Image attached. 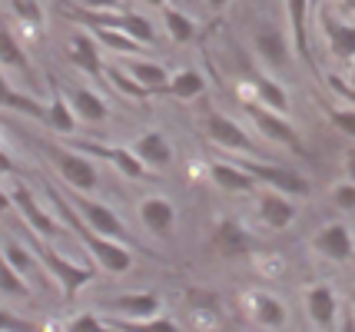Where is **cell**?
Wrapping results in <instances>:
<instances>
[{
	"instance_id": "obj_1",
	"label": "cell",
	"mask_w": 355,
	"mask_h": 332,
	"mask_svg": "<svg viewBox=\"0 0 355 332\" xmlns=\"http://www.w3.org/2000/svg\"><path fill=\"white\" fill-rule=\"evenodd\" d=\"M46 200L60 213V220L67 222V229H70L73 236H80V243L87 246V253L93 256V263H100V266L107 269V272H113V276H123L126 269L133 266L130 246H123V243H116V239L96 233L93 226H87V222L80 220V213L73 209V203L63 196V190H53V183H46Z\"/></svg>"
},
{
	"instance_id": "obj_2",
	"label": "cell",
	"mask_w": 355,
	"mask_h": 332,
	"mask_svg": "<svg viewBox=\"0 0 355 332\" xmlns=\"http://www.w3.org/2000/svg\"><path fill=\"white\" fill-rule=\"evenodd\" d=\"M27 246L33 250V256L44 263V269L57 279V286H60L63 299H73L80 289L87 283H93V276H96V269L90 266V263H73V259H67V256H60L53 246H46L44 236H37V233H27Z\"/></svg>"
},
{
	"instance_id": "obj_3",
	"label": "cell",
	"mask_w": 355,
	"mask_h": 332,
	"mask_svg": "<svg viewBox=\"0 0 355 332\" xmlns=\"http://www.w3.org/2000/svg\"><path fill=\"white\" fill-rule=\"evenodd\" d=\"M57 7L63 10V17L80 20V27H110V30H123L139 44H153L156 30L146 17L139 14H123V10H90V7H77L73 0H57Z\"/></svg>"
},
{
	"instance_id": "obj_4",
	"label": "cell",
	"mask_w": 355,
	"mask_h": 332,
	"mask_svg": "<svg viewBox=\"0 0 355 332\" xmlns=\"http://www.w3.org/2000/svg\"><path fill=\"white\" fill-rule=\"evenodd\" d=\"M70 203H73V209L80 213V220L87 222V226H93L96 233H103V236H110V239H116V243H123V246H130L133 243V250H139V253H146V256H153L143 243H139L130 229L123 226V220L110 209V206H103V203H96V200H87V196H80V190H70V193H63Z\"/></svg>"
},
{
	"instance_id": "obj_5",
	"label": "cell",
	"mask_w": 355,
	"mask_h": 332,
	"mask_svg": "<svg viewBox=\"0 0 355 332\" xmlns=\"http://www.w3.org/2000/svg\"><path fill=\"white\" fill-rule=\"evenodd\" d=\"M31 143L60 170V176L73 190H80V193L96 190V170H93V163L80 150H73V146L63 150V146H53V143H46V140H33V137H31Z\"/></svg>"
},
{
	"instance_id": "obj_6",
	"label": "cell",
	"mask_w": 355,
	"mask_h": 332,
	"mask_svg": "<svg viewBox=\"0 0 355 332\" xmlns=\"http://www.w3.org/2000/svg\"><path fill=\"white\" fill-rule=\"evenodd\" d=\"M206 133H209V140L219 143V146H226V150L246 153V157H263V146L252 140L236 120L223 116V113H209V116H206Z\"/></svg>"
},
{
	"instance_id": "obj_7",
	"label": "cell",
	"mask_w": 355,
	"mask_h": 332,
	"mask_svg": "<svg viewBox=\"0 0 355 332\" xmlns=\"http://www.w3.org/2000/svg\"><path fill=\"white\" fill-rule=\"evenodd\" d=\"M239 166L256 176V183H266V186H272L276 193H286V196H309V183L299 173L286 170V166H272V163H259V159H239Z\"/></svg>"
},
{
	"instance_id": "obj_8",
	"label": "cell",
	"mask_w": 355,
	"mask_h": 332,
	"mask_svg": "<svg viewBox=\"0 0 355 332\" xmlns=\"http://www.w3.org/2000/svg\"><path fill=\"white\" fill-rule=\"evenodd\" d=\"M246 113H249V120L263 130L269 140L282 143V146H289V150H295V153H306V146H302V140H299L295 127L289 123V120H282V113L269 110V107H259V103H246Z\"/></svg>"
},
{
	"instance_id": "obj_9",
	"label": "cell",
	"mask_w": 355,
	"mask_h": 332,
	"mask_svg": "<svg viewBox=\"0 0 355 332\" xmlns=\"http://www.w3.org/2000/svg\"><path fill=\"white\" fill-rule=\"evenodd\" d=\"M70 146L80 150L83 157L110 159V163H113L123 176H133V180H143V176H146V163H143L133 150H123V146H107V143H90V140H73Z\"/></svg>"
},
{
	"instance_id": "obj_10",
	"label": "cell",
	"mask_w": 355,
	"mask_h": 332,
	"mask_svg": "<svg viewBox=\"0 0 355 332\" xmlns=\"http://www.w3.org/2000/svg\"><path fill=\"white\" fill-rule=\"evenodd\" d=\"M10 200H14V209L27 220V226H31L37 236H44V239H57L63 236L67 229H60L57 222H53V216H46L44 209H40V203L33 200V193L24 186V183H17V186H10Z\"/></svg>"
},
{
	"instance_id": "obj_11",
	"label": "cell",
	"mask_w": 355,
	"mask_h": 332,
	"mask_svg": "<svg viewBox=\"0 0 355 332\" xmlns=\"http://www.w3.org/2000/svg\"><path fill=\"white\" fill-rule=\"evenodd\" d=\"M312 250L332 263H349L355 256V239H352V229L345 222H329L325 229L315 233L312 239Z\"/></svg>"
},
{
	"instance_id": "obj_12",
	"label": "cell",
	"mask_w": 355,
	"mask_h": 332,
	"mask_svg": "<svg viewBox=\"0 0 355 332\" xmlns=\"http://www.w3.org/2000/svg\"><path fill=\"white\" fill-rule=\"evenodd\" d=\"M67 60L83 70L87 77H93L96 83H107V70H103V53H100V44H96V37L93 33H73V40H70V50H67Z\"/></svg>"
},
{
	"instance_id": "obj_13",
	"label": "cell",
	"mask_w": 355,
	"mask_h": 332,
	"mask_svg": "<svg viewBox=\"0 0 355 332\" xmlns=\"http://www.w3.org/2000/svg\"><path fill=\"white\" fill-rule=\"evenodd\" d=\"M319 20H322V30H325V37H329L332 57H336V60H355V24L339 20V17L329 14V10H322Z\"/></svg>"
},
{
	"instance_id": "obj_14",
	"label": "cell",
	"mask_w": 355,
	"mask_h": 332,
	"mask_svg": "<svg viewBox=\"0 0 355 332\" xmlns=\"http://www.w3.org/2000/svg\"><path fill=\"white\" fill-rule=\"evenodd\" d=\"M306 309H309V319L319 326V329H332L336 326V316H339V299L332 292V286H309L306 289Z\"/></svg>"
},
{
	"instance_id": "obj_15",
	"label": "cell",
	"mask_w": 355,
	"mask_h": 332,
	"mask_svg": "<svg viewBox=\"0 0 355 332\" xmlns=\"http://www.w3.org/2000/svg\"><path fill=\"white\" fill-rule=\"evenodd\" d=\"M107 313H120L126 319H153L159 316V296L156 292H123L116 299L103 302Z\"/></svg>"
},
{
	"instance_id": "obj_16",
	"label": "cell",
	"mask_w": 355,
	"mask_h": 332,
	"mask_svg": "<svg viewBox=\"0 0 355 332\" xmlns=\"http://www.w3.org/2000/svg\"><path fill=\"white\" fill-rule=\"evenodd\" d=\"M309 10H312L309 0H286V17H289V27H293L295 53L319 73V67L312 64V53H309Z\"/></svg>"
},
{
	"instance_id": "obj_17",
	"label": "cell",
	"mask_w": 355,
	"mask_h": 332,
	"mask_svg": "<svg viewBox=\"0 0 355 332\" xmlns=\"http://www.w3.org/2000/svg\"><path fill=\"white\" fill-rule=\"evenodd\" d=\"M139 220H143V226H146L153 236H170L173 222H176V209H173V203L163 200V196H146V200L139 203Z\"/></svg>"
},
{
	"instance_id": "obj_18",
	"label": "cell",
	"mask_w": 355,
	"mask_h": 332,
	"mask_svg": "<svg viewBox=\"0 0 355 332\" xmlns=\"http://www.w3.org/2000/svg\"><path fill=\"white\" fill-rule=\"evenodd\" d=\"M295 203L286 196V193H276V190H269L259 200V216H263V222L269 226V229H286V226H293L295 220Z\"/></svg>"
},
{
	"instance_id": "obj_19",
	"label": "cell",
	"mask_w": 355,
	"mask_h": 332,
	"mask_svg": "<svg viewBox=\"0 0 355 332\" xmlns=\"http://www.w3.org/2000/svg\"><path fill=\"white\" fill-rule=\"evenodd\" d=\"M213 243H216V250L223 256H246L252 246H256V239L249 236V229H243L236 220H223L216 226V233H213Z\"/></svg>"
},
{
	"instance_id": "obj_20",
	"label": "cell",
	"mask_w": 355,
	"mask_h": 332,
	"mask_svg": "<svg viewBox=\"0 0 355 332\" xmlns=\"http://www.w3.org/2000/svg\"><path fill=\"white\" fill-rule=\"evenodd\" d=\"M67 103H70V110L77 113V120H87V123H100V120H107V100L100 94H93L87 87H73V90H67Z\"/></svg>"
},
{
	"instance_id": "obj_21",
	"label": "cell",
	"mask_w": 355,
	"mask_h": 332,
	"mask_svg": "<svg viewBox=\"0 0 355 332\" xmlns=\"http://www.w3.org/2000/svg\"><path fill=\"white\" fill-rule=\"evenodd\" d=\"M213 183H216L219 190L226 193H252L259 183H256V176L243 170L239 163H213Z\"/></svg>"
},
{
	"instance_id": "obj_22",
	"label": "cell",
	"mask_w": 355,
	"mask_h": 332,
	"mask_svg": "<svg viewBox=\"0 0 355 332\" xmlns=\"http://www.w3.org/2000/svg\"><path fill=\"white\" fill-rule=\"evenodd\" d=\"M133 153H137L146 166H170L173 163V146L170 140L159 133V130H150V133H143L133 146Z\"/></svg>"
},
{
	"instance_id": "obj_23",
	"label": "cell",
	"mask_w": 355,
	"mask_h": 332,
	"mask_svg": "<svg viewBox=\"0 0 355 332\" xmlns=\"http://www.w3.org/2000/svg\"><path fill=\"white\" fill-rule=\"evenodd\" d=\"M0 107H7V110H17V113H27L33 120H46V103H40L37 96H31L27 90H14L7 80L0 77Z\"/></svg>"
},
{
	"instance_id": "obj_24",
	"label": "cell",
	"mask_w": 355,
	"mask_h": 332,
	"mask_svg": "<svg viewBox=\"0 0 355 332\" xmlns=\"http://www.w3.org/2000/svg\"><path fill=\"white\" fill-rule=\"evenodd\" d=\"M206 90V80L196 70H180V73H170V80L156 90L159 96H173V100H193Z\"/></svg>"
},
{
	"instance_id": "obj_25",
	"label": "cell",
	"mask_w": 355,
	"mask_h": 332,
	"mask_svg": "<svg viewBox=\"0 0 355 332\" xmlns=\"http://www.w3.org/2000/svg\"><path fill=\"white\" fill-rule=\"evenodd\" d=\"M0 67H10V70H20L27 80H33V67L27 60V53L24 47L17 44V37L10 33V27L3 24V17H0Z\"/></svg>"
},
{
	"instance_id": "obj_26",
	"label": "cell",
	"mask_w": 355,
	"mask_h": 332,
	"mask_svg": "<svg viewBox=\"0 0 355 332\" xmlns=\"http://www.w3.org/2000/svg\"><path fill=\"white\" fill-rule=\"evenodd\" d=\"M256 50L269 67H286V57H289V44H286V33L279 27H266V30L256 33Z\"/></svg>"
},
{
	"instance_id": "obj_27",
	"label": "cell",
	"mask_w": 355,
	"mask_h": 332,
	"mask_svg": "<svg viewBox=\"0 0 355 332\" xmlns=\"http://www.w3.org/2000/svg\"><path fill=\"white\" fill-rule=\"evenodd\" d=\"M249 313H252V319L259 326H269V329H282L286 326V306L276 296H269V292H256L249 299Z\"/></svg>"
},
{
	"instance_id": "obj_28",
	"label": "cell",
	"mask_w": 355,
	"mask_h": 332,
	"mask_svg": "<svg viewBox=\"0 0 355 332\" xmlns=\"http://www.w3.org/2000/svg\"><path fill=\"white\" fill-rule=\"evenodd\" d=\"M126 73L137 80V83H143L150 94H156L166 80H170V73H166V67L163 64H153V60H130L126 64Z\"/></svg>"
},
{
	"instance_id": "obj_29",
	"label": "cell",
	"mask_w": 355,
	"mask_h": 332,
	"mask_svg": "<svg viewBox=\"0 0 355 332\" xmlns=\"http://www.w3.org/2000/svg\"><path fill=\"white\" fill-rule=\"evenodd\" d=\"M44 127H50L53 133H73V130H77V113L70 110V103H67L60 94H53V100L46 103Z\"/></svg>"
},
{
	"instance_id": "obj_30",
	"label": "cell",
	"mask_w": 355,
	"mask_h": 332,
	"mask_svg": "<svg viewBox=\"0 0 355 332\" xmlns=\"http://www.w3.org/2000/svg\"><path fill=\"white\" fill-rule=\"evenodd\" d=\"M3 253H7V259L14 263V269L20 272V276H24V279H27V272H31V276H37V279L50 276V272L44 269V263H40V259L33 256L31 246H20V243H7V250H3Z\"/></svg>"
},
{
	"instance_id": "obj_31",
	"label": "cell",
	"mask_w": 355,
	"mask_h": 332,
	"mask_svg": "<svg viewBox=\"0 0 355 332\" xmlns=\"http://www.w3.org/2000/svg\"><path fill=\"white\" fill-rule=\"evenodd\" d=\"M163 24H166V30L176 44H189L193 37H196V20L193 17H186L183 10H176V7H163Z\"/></svg>"
},
{
	"instance_id": "obj_32",
	"label": "cell",
	"mask_w": 355,
	"mask_h": 332,
	"mask_svg": "<svg viewBox=\"0 0 355 332\" xmlns=\"http://www.w3.org/2000/svg\"><path fill=\"white\" fill-rule=\"evenodd\" d=\"M90 33L96 37V40H100V44H107L110 50H116V53H143V47H146V44L133 40L130 33L110 30V27H90Z\"/></svg>"
},
{
	"instance_id": "obj_33",
	"label": "cell",
	"mask_w": 355,
	"mask_h": 332,
	"mask_svg": "<svg viewBox=\"0 0 355 332\" xmlns=\"http://www.w3.org/2000/svg\"><path fill=\"white\" fill-rule=\"evenodd\" d=\"M113 329L120 332H180L173 319L153 316V319H113Z\"/></svg>"
},
{
	"instance_id": "obj_34",
	"label": "cell",
	"mask_w": 355,
	"mask_h": 332,
	"mask_svg": "<svg viewBox=\"0 0 355 332\" xmlns=\"http://www.w3.org/2000/svg\"><path fill=\"white\" fill-rule=\"evenodd\" d=\"M256 94H259V100H263L269 110H276V113L289 110V94L272 77H256Z\"/></svg>"
},
{
	"instance_id": "obj_35",
	"label": "cell",
	"mask_w": 355,
	"mask_h": 332,
	"mask_svg": "<svg viewBox=\"0 0 355 332\" xmlns=\"http://www.w3.org/2000/svg\"><path fill=\"white\" fill-rule=\"evenodd\" d=\"M107 83H113V87L123 96H130V100H150V96H153L143 83H137V80L130 77L126 70H120V67H107Z\"/></svg>"
},
{
	"instance_id": "obj_36",
	"label": "cell",
	"mask_w": 355,
	"mask_h": 332,
	"mask_svg": "<svg viewBox=\"0 0 355 332\" xmlns=\"http://www.w3.org/2000/svg\"><path fill=\"white\" fill-rule=\"evenodd\" d=\"M0 292H7V296H27V292H31L27 279L14 269V263L7 259V253H0Z\"/></svg>"
},
{
	"instance_id": "obj_37",
	"label": "cell",
	"mask_w": 355,
	"mask_h": 332,
	"mask_svg": "<svg viewBox=\"0 0 355 332\" xmlns=\"http://www.w3.org/2000/svg\"><path fill=\"white\" fill-rule=\"evenodd\" d=\"M67 332H120L113 326H103V319H96L93 313H77L67 322Z\"/></svg>"
},
{
	"instance_id": "obj_38",
	"label": "cell",
	"mask_w": 355,
	"mask_h": 332,
	"mask_svg": "<svg viewBox=\"0 0 355 332\" xmlns=\"http://www.w3.org/2000/svg\"><path fill=\"white\" fill-rule=\"evenodd\" d=\"M10 7H14V14L24 20V24H31V27H44V10H40V3L37 0H10Z\"/></svg>"
},
{
	"instance_id": "obj_39",
	"label": "cell",
	"mask_w": 355,
	"mask_h": 332,
	"mask_svg": "<svg viewBox=\"0 0 355 332\" xmlns=\"http://www.w3.org/2000/svg\"><path fill=\"white\" fill-rule=\"evenodd\" d=\"M0 332H44V329H37L31 319H20L14 313H7V309H0Z\"/></svg>"
},
{
	"instance_id": "obj_40",
	"label": "cell",
	"mask_w": 355,
	"mask_h": 332,
	"mask_svg": "<svg viewBox=\"0 0 355 332\" xmlns=\"http://www.w3.org/2000/svg\"><path fill=\"white\" fill-rule=\"evenodd\" d=\"M329 120L345 133V137H355V110H339V107H329Z\"/></svg>"
},
{
	"instance_id": "obj_41",
	"label": "cell",
	"mask_w": 355,
	"mask_h": 332,
	"mask_svg": "<svg viewBox=\"0 0 355 332\" xmlns=\"http://www.w3.org/2000/svg\"><path fill=\"white\" fill-rule=\"evenodd\" d=\"M332 200H336L339 209L352 213L355 209V183H342V186H336V190H332Z\"/></svg>"
},
{
	"instance_id": "obj_42",
	"label": "cell",
	"mask_w": 355,
	"mask_h": 332,
	"mask_svg": "<svg viewBox=\"0 0 355 332\" xmlns=\"http://www.w3.org/2000/svg\"><path fill=\"white\" fill-rule=\"evenodd\" d=\"M83 7H90V10H120V0H83Z\"/></svg>"
},
{
	"instance_id": "obj_43",
	"label": "cell",
	"mask_w": 355,
	"mask_h": 332,
	"mask_svg": "<svg viewBox=\"0 0 355 332\" xmlns=\"http://www.w3.org/2000/svg\"><path fill=\"white\" fill-rule=\"evenodd\" d=\"M0 173H14V163H10V157L0 150Z\"/></svg>"
},
{
	"instance_id": "obj_44",
	"label": "cell",
	"mask_w": 355,
	"mask_h": 332,
	"mask_svg": "<svg viewBox=\"0 0 355 332\" xmlns=\"http://www.w3.org/2000/svg\"><path fill=\"white\" fill-rule=\"evenodd\" d=\"M10 206H14V200H10V193L0 190V213H10Z\"/></svg>"
},
{
	"instance_id": "obj_45",
	"label": "cell",
	"mask_w": 355,
	"mask_h": 332,
	"mask_svg": "<svg viewBox=\"0 0 355 332\" xmlns=\"http://www.w3.org/2000/svg\"><path fill=\"white\" fill-rule=\"evenodd\" d=\"M339 332H355V313H349V316L342 319V329Z\"/></svg>"
},
{
	"instance_id": "obj_46",
	"label": "cell",
	"mask_w": 355,
	"mask_h": 332,
	"mask_svg": "<svg viewBox=\"0 0 355 332\" xmlns=\"http://www.w3.org/2000/svg\"><path fill=\"white\" fill-rule=\"evenodd\" d=\"M345 170H349V180L355 183V153H349V163H345Z\"/></svg>"
},
{
	"instance_id": "obj_47",
	"label": "cell",
	"mask_w": 355,
	"mask_h": 332,
	"mask_svg": "<svg viewBox=\"0 0 355 332\" xmlns=\"http://www.w3.org/2000/svg\"><path fill=\"white\" fill-rule=\"evenodd\" d=\"M206 3H209V10H223V7H226L230 0H206Z\"/></svg>"
},
{
	"instance_id": "obj_48",
	"label": "cell",
	"mask_w": 355,
	"mask_h": 332,
	"mask_svg": "<svg viewBox=\"0 0 355 332\" xmlns=\"http://www.w3.org/2000/svg\"><path fill=\"white\" fill-rule=\"evenodd\" d=\"M345 10H349V14L355 17V0H345Z\"/></svg>"
},
{
	"instance_id": "obj_49",
	"label": "cell",
	"mask_w": 355,
	"mask_h": 332,
	"mask_svg": "<svg viewBox=\"0 0 355 332\" xmlns=\"http://www.w3.org/2000/svg\"><path fill=\"white\" fill-rule=\"evenodd\" d=\"M146 3H153V7H166L170 0H146Z\"/></svg>"
},
{
	"instance_id": "obj_50",
	"label": "cell",
	"mask_w": 355,
	"mask_h": 332,
	"mask_svg": "<svg viewBox=\"0 0 355 332\" xmlns=\"http://www.w3.org/2000/svg\"><path fill=\"white\" fill-rule=\"evenodd\" d=\"M312 3V10H319V3H325V0H309Z\"/></svg>"
},
{
	"instance_id": "obj_51",
	"label": "cell",
	"mask_w": 355,
	"mask_h": 332,
	"mask_svg": "<svg viewBox=\"0 0 355 332\" xmlns=\"http://www.w3.org/2000/svg\"><path fill=\"white\" fill-rule=\"evenodd\" d=\"M349 83H352V87H355V60H352V80H349Z\"/></svg>"
},
{
	"instance_id": "obj_52",
	"label": "cell",
	"mask_w": 355,
	"mask_h": 332,
	"mask_svg": "<svg viewBox=\"0 0 355 332\" xmlns=\"http://www.w3.org/2000/svg\"><path fill=\"white\" fill-rule=\"evenodd\" d=\"M352 313H355V292H352Z\"/></svg>"
}]
</instances>
